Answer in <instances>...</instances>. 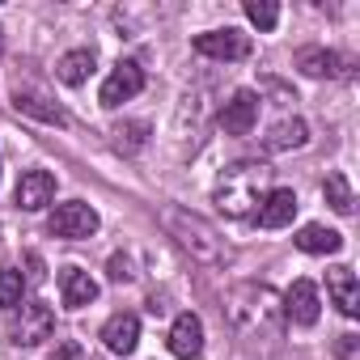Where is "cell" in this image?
Wrapping results in <instances>:
<instances>
[{
  "label": "cell",
  "instance_id": "6da1fadb",
  "mask_svg": "<svg viewBox=\"0 0 360 360\" xmlns=\"http://www.w3.org/2000/svg\"><path fill=\"white\" fill-rule=\"evenodd\" d=\"M271 191V165L267 161H233L221 169L217 187H212V204L233 217V221H246L259 212L263 195Z\"/></svg>",
  "mask_w": 360,
  "mask_h": 360
},
{
  "label": "cell",
  "instance_id": "7a4b0ae2",
  "mask_svg": "<svg viewBox=\"0 0 360 360\" xmlns=\"http://www.w3.org/2000/svg\"><path fill=\"white\" fill-rule=\"evenodd\" d=\"M225 318H229V326L238 335H250V339L255 335H271L284 322V301H280V292L271 284L246 280V284H238L225 297Z\"/></svg>",
  "mask_w": 360,
  "mask_h": 360
},
{
  "label": "cell",
  "instance_id": "3957f363",
  "mask_svg": "<svg viewBox=\"0 0 360 360\" xmlns=\"http://www.w3.org/2000/svg\"><path fill=\"white\" fill-rule=\"evenodd\" d=\"M161 225L169 229V238H178V246H183L195 263H204V267H225V263H229L225 238H221L204 217H195V212H187V208H165V212H161Z\"/></svg>",
  "mask_w": 360,
  "mask_h": 360
},
{
  "label": "cell",
  "instance_id": "277c9868",
  "mask_svg": "<svg viewBox=\"0 0 360 360\" xmlns=\"http://www.w3.org/2000/svg\"><path fill=\"white\" fill-rule=\"evenodd\" d=\"M47 229L56 238H64V242H81V238H94L98 233V212L89 204H81V200H68V204H60L51 212Z\"/></svg>",
  "mask_w": 360,
  "mask_h": 360
},
{
  "label": "cell",
  "instance_id": "5b68a950",
  "mask_svg": "<svg viewBox=\"0 0 360 360\" xmlns=\"http://www.w3.org/2000/svg\"><path fill=\"white\" fill-rule=\"evenodd\" d=\"M140 89H144V68H140L136 60H119V64H115V72L102 81V94H98V102H102L106 110H115V106L131 102Z\"/></svg>",
  "mask_w": 360,
  "mask_h": 360
},
{
  "label": "cell",
  "instance_id": "8992f818",
  "mask_svg": "<svg viewBox=\"0 0 360 360\" xmlns=\"http://www.w3.org/2000/svg\"><path fill=\"white\" fill-rule=\"evenodd\" d=\"M51 330H56L51 305L47 301H26L22 314H18V322H13V343L18 347H34V343L51 339Z\"/></svg>",
  "mask_w": 360,
  "mask_h": 360
},
{
  "label": "cell",
  "instance_id": "52a82bcc",
  "mask_svg": "<svg viewBox=\"0 0 360 360\" xmlns=\"http://www.w3.org/2000/svg\"><path fill=\"white\" fill-rule=\"evenodd\" d=\"M195 51L208 56V60H246L250 56V39L233 26L225 30H208V34H195Z\"/></svg>",
  "mask_w": 360,
  "mask_h": 360
},
{
  "label": "cell",
  "instance_id": "ba28073f",
  "mask_svg": "<svg viewBox=\"0 0 360 360\" xmlns=\"http://www.w3.org/2000/svg\"><path fill=\"white\" fill-rule=\"evenodd\" d=\"M259 106H263V98H259L255 89H238V94L225 102V110H221V127H225L229 136H250L255 123H259Z\"/></svg>",
  "mask_w": 360,
  "mask_h": 360
},
{
  "label": "cell",
  "instance_id": "9c48e42d",
  "mask_svg": "<svg viewBox=\"0 0 360 360\" xmlns=\"http://www.w3.org/2000/svg\"><path fill=\"white\" fill-rule=\"evenodd\" d=\"M326 297H330V305L343 314V318H356L360 314V280H356V271L352 267H330L326 271Z\"/></svg>",
  "mask_w": 360,
  "mask_h": 360
},
{
  "label": "cell",
  "instance_id": "30bf717a",
  "mask_svg": "<svg viewBox=\"0 0 360 360\" xmlns=\"http://www.w3.org/2000/svg\"><path fill=\"white\" fill-rule=\"evenodd\" d=\"M284 301V318L297 322V326H314L318 314H322V301H318V288L309 280H292V288L280 297Z\"/></svg>",
  "mask_w": 360,
  "mask_h": 360
},
{
  "label": "cell",
  "instance_id": "8fae6325",
  "mask_svg": "<svg viewBox=\"0 0 360 360\" xmlns=\"http://www.w3.org/2000/svg\"><path fill=\"white\" fill-rule=\"evenodd\" d=\"M18 208H26V212H39V208H47L51 200H56V174H47V169H26L22 178H18Z\"/></svg>",
  "mask_w": 360,
  "mask_h": 360
},
{
  "label": "cell",
  "instance_id": "7c38bea8",
  "mask_svg": "<svg viewBox=\"0 0 360 360\" xmlns=\"http://www.w3.org/2000/svg\"><path fill=\"white\" fill-rule=\"evenodd\" d=\"M259 225L263 229H284V225H292V217H297V191L292 187H271L267 195H263V204H259Z\"/></svg>",
  "mask_w": 360,
  "mask_h": 360
},
{
  "label": "cell",
  "instance_id": "4fadbf2b",
  "mask_svg": "<svg viewBox=\"0 0 360 360\" xmlns=\"http://www.w3.org/2000/svg\"><path fill=\"white\" fill-rule=\"evenodd\" d=\"M169 352L178 360H191V356L204 352V322L195 314H178L174 318V326H169Z\"/></svg>",
  "mask_w": 360,
  "mask_h": 360
},
{
  "label": "cell",
  "instance_id": "5bb4252c",
  "mask_svg": "<svg viewBox=\"0 0 360 360\" xmlns=\"http://www.w3.org/2000/svg\"><path fill=\"white\" fill-rule=\"evenodd\" d=\"M102 343L115 356H131L136 343H140V318L136 314H110L106 326H102Z\"/></svg>",
  "mask_w": 360,
  "mask_h": 360
},
{
  "label": "cell",
  "instance_id": "9a60e30c",
  "mask_svg": "<svg viewBox=\"0 0 360 360\" xmlns=\"http://www.w3.org/2000/svg\"><path fill=\"white\" fill-rule=\"evenodd\" d=\"M60 301H64L68 309H85V305H94V301H98V284L89 280V271H81V267H64V271H60Z\"/></svg>",
  "mask_w": 360,
  "mask_h": 360
},
{
  "label": "cell",
  "instance_id": "2e32d148",
  "mask_svg": "<svg viewBox=\"0 0 360 360\" xmlns=\"http://www.w3.org/2000/svg\"><path fill=\"white\" fill-rule=\"evenodd\" d=\"M13 106H18L22 115H30V119L51 123V127H64V123H68L64 106H56V102H51L47 94H39V89H13Z\"/></svg>",
  "mask_w": 360,
  "mask_h": 360
},
{
  "label": "cell",
  "instance_id": "e0dca14e",
  "mask_svg": "<svg viewBox=\"0 0 360 360\" xmlns=\"http://www.w3.org/2000/svg\"><path fill=\"white\" fill-rule=\"evenodd\" d=\"M292 242L305 255H339L343 250V233L339 229H326V225H301V233Z\"/></svg>",
  "mask_w": 360,
  "mask_h": 360
},
{
  "label": "cell",
  "instance_id": "ac0fdd59",
  "mask_svg": "<svg viewBox=\"0 0 360 360\" xmlns=\"http://www.w3.org/2000/svg\"><path fill=\"white\" fill-rule=\"evenodd\" d=\"M305 140H309L305 119H280V123L263 136V148H267V153H288V148H301Z\"/></svg>",
  "mask_w": 360,
  "mask_h": 360
},
{
  "label": "cell",
  "instance_id": "d6986e66",
  "mask_svg": "<svg viewBox=\"0 0 360 360\" xmlns=\"http://www.w3.org/2000/svg\"><path fill=\"white\" fill-rule=\"evenodd\" d=\"M297 68H301L305 77H339V72H343V60H339L335 51L305 47V51H297Z\"/></svg>",
  "mask_w": 360,
  "mask_h": 360
},
{
  "label": "cell",
  "instance_id": "ffe728a7",
  "mask_svg": "<svg viewBox=\"0 0 360 360\" xmlns=\"http://www.w3.org/2000/svg\"><path fill=\"white\" fill-rule=\"evenodd\" d=\"M56 77H60L64 85H85V81L94 77V51H89V47H81V51H68V56H60V64H56Z\"/></svg>",
  "mask_w": 360,
  "mask_h": 360
},
{
  "label": "cell",
  "instance_id": "44dd1931",
  "mask_svg": "<svg viewBox=\"0 0 360 360\" xmlns=\"http://www.w3.org/2000/svg\"><path fill=\"white\" fill-rule=\"evenodd\" d=\"M322 195H326V204L339 212V217H352V208H356V200H352V187H347V174H326V183H322Z\"/></svg>",
  "mask_w": 360,
  "mask_h": 360
},
{
  "label": "cell",
  "instance_id": "7402d4cb",
  "mask_svg": "<svg viewBox=\"0 0 360 360\" xmlns=\"http://www.w3.org/2000/svg\"><path fill=\"white\" fill-rule=\"evenodd\" d=\"M144 144H148V127H144V123H119V127H115V148H119V153L131 157V153H140Z\"/></svg>",
  "mask_w": 360,
  "mask_h": 360
},
{
  "label": "cell",
  "instance_id": "603a6c76",
  "mask_svg": "<svg viewBox=\"0 0 360 360\" xmlns=\"http://www.w3.org/2000/svg\"><path fill=\"white\" fill-rule=\"evenodd\" d=\"M22 292H26L22 271L5 267V271H0V309H18V305H22Z\"/></svg>",
  "mask_w": 360,
  "mask_h": 360
},
{
  "label": "cell",
  "instance_id": "cb8c5ba5",
  "mask_svg": "<svg viewBox=\"0 0 360 360\" xmlns=\"http://www.w3.org/2000/svg\"><path fill=\"white\" fill-rule=\"evenodd\" d=\"M246 18H250L259 30H276V22H280V5H271V0H246Z\"/></svg>",
  "mask_w": 360,
  "mask_h": 360
},
{
  "label": "cell",
  "instance_id": "d4e9b609",
  "mask_svg": "<svg viewBox=\"0 0 360 360\" xmlns=\"http://www.w3.org/2000/svg\"><path fill=\"white\" fill-rule=\"evenodd\" d=\"M335 352H339V360H360V339L356 335H339L335 339Z\"/></svg>",
  "mask_w": 360,
  "mask_h": 360
},
{
  "label": "cell",
  "instance_id": "484cf974",
  "mask_svg": "<svg viewBox=\"0 0 360 360\" xmlns=\"http://www.w3.org/2000/svg\"><path fill=\"white\" fill-rule=\"evenodd\" d=\"M110 280H115V284L131 280V267H127V259H123V255H115V259H110Z\"/></svg>",
  "mask_w": 360,
  "mask_h": 360
},
{
  "label": "cell",
  "instance_id": "4316f807",
  "mask_svg": "<svg viewBox=\"0 0 360 360\" xmlns=\"http://www.w3.org/2000/svg\"><path fill=\"white\" fill-rule=\"evenodd\" d=\"M51 360H77V343H64V347H60Z\"/></svg>",
  "mask_w": 360,
  "mask_h": 360
},
{
  "label": "cell",
  "instance_id": "83f0119b",
  "mask_svg": "<svg viewBox=\"0 0 360 360\" xmlns=\"http://www.w3.org/2000/svg\"><path fill=\"white\" fill-rule=\"evenodd\" d=\"M0 51H5V30H0Z\"/></svg>",
  "mask_w": 360,
  "mask_h": 360
}]
</instances>
